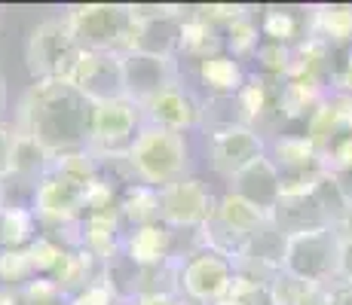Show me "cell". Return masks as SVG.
Instances as JSON below:
<instances>
[{"label":"cell","instance_id":"6da1fadb","mask_svg":"<svg viewBox=\"0 0 352 305\" xmlns=\"http://www.w3.org/2000/svg\"><path fill=\"white\" fill-rule=\"evenodd\" d=\"M92 104L71 83H31L16 110V132L34 138L46 153L89 147Z\"/></svg>","mask_w":352,"mask_h":305},{"label":"cell","instance_id":"7a4b0ae2","mask_svg":"<svg viewBox=\"0 0 352 305\" xmlns=\"http://www.w3.org/2000/svg\"><path fill=\"white\" fill-rule=\"evenodd\" d=\"M129 168H132L135 180L147 183L153 189H162L168 183L187 178V165H190V147L187 138L178 132L157 125H141L138 138L132 141L126 153Z\"/></svg>","mask_w":352,"mask_h":305},{"label":"cell","instance_id":"3957f363","mask_svg":"<svg viewBox=\"0 0 352 305\" xmlns=\"http://www.w3.org/2000/svg\"><path fill=\"white\" fill-rule=\"evenodd\" d=\"M67 28L77 37L83 52H120L132 49L135 16L123 3H80L62 12Z\"/></svg>","mask_w":352,"mask_h":305},{"label":"cell","instance_id":"277c9868","mask_svg":"<svg viewBox=\"0 0 352 305\" xmlns=\"http://www.w3.org/2000/svg\"><path fill=\"white\" fill-rule=\"evenodd\" d=\"M80 56L83 49L67 28L65 16L43 19L25 43V67L31 73V83H67Z\"/></svg>","mask_w":352,"mask_h":305},{"label":"cell","instance_id":"5b68a950","mask_svg":"<svg viewBox=\"0 0 352 305\" xmlns=\"http://www.w3.org/2000/svg\"><path fill=\"white\" fill-rule=\"evenodd\" d=\"M337 263H340V235L334 232V226L285 239L282 275L294 278V281L307 284V287H331V284H337Z\"/></svg>","mask_w":352,"mask_h":305},{"label":"cell","instance_id":"8992f818","mask_svg":"<svg viewBox=\"0 0 352 305\" xmlns=\"http://www.w3.org/2000/svg\"><path fill=\"white\" fill-rule=\"evenodd\" d=\"M236 275H239L236 260L212 247H196L193 254L181 256L178 293L190 305H221L227 300Z\"/></svg>","mask_w":352,"mask_h":305},{"label":"cell","instance_id":"52a82bcc","mask_svg":"<svg viewBox=\"0 0 352 305\" xmlns=\"http://www.w3.org/2000/svg\"><path fill=\"white\" fill-rule=\"evenodd\" d=\"M141 125H144V113L129 98L92 104L89 150L96 156H126L132 141L138 138Z\"/></svg>","mask_w":352,"mask_h":305},{"label":"cell","instance_id":"ba28073f","mask_svg":"<svg viewBox=\"0 0 352 305\" xmlns=\"http://www.w3.org/2000/svg\"><path fill=\"white\" fill-rule=\"evenodd\" d=\"M31 211L43 232H62L77 226L86 214V186L56 171H46V178L31 193Z\"/></svg>","mask_w":352,"mask_h":305},{"label":"cell","instance_id":"9c48e42d","mask_svg":"<svg viewBox=\"0 0 352 305\" xmlns=\"http://www.w3.org/2000/svg\"><path fill=\"white\" fill-rule=\"evenodd\" d=\"M214 208H218V195L208 189L206 180L190 174L160 189V220L175 232L178 229L199 232L212 220Z\"/></svg>","mask_w":352,"mask_h":305},{"label":"cell","instance_id":"30bf717a","mask_svg":"<svg viewBox=\"0 0 352 305\" xmlns=\"http://www.w3.org/2000/svg\"><path fill=\"white\" fill-rule=\"evenodd\" d=\"M135 16V37L129 52H144V56L178 58L181 43V22L187 16V6H132Z\"/></svg>","mask_w":352,"mask_h":305},{"label":"cell","instance_id":"8fae6325","mask_svg":"<svg viewBox=\"0 0 352 305\" xmlns=\"http://www.w3.org/2000/svg\"><path fill=\"white\" fill-rule=\"evenodd\" d=\"M263 156H267V138L252 125H230L208 134V162L224 180L236 178Z\"/></svg>","mask_w":352,"mask_h":305},{"label":"cell","instance_id":"7c38bea8","mask_svg":"<svg viewBox=\"0 0 352 305\" xmlns=\"http://www.w3.org/2000/svg\"><path fill=\"white\" fill-rule=\"evenodd\" d=\"M67 83L83 95L89 104L126 98L123 56L120 52H83Z\"/></svg>","mask_w":352,"mask_h":305},{"label":"cell","instance_id":"4fadbf2b","mask_svg":"<svg viewBox=\"0 0 352 305\" xmlns=\"http://www.w3.org/2000/svg\"><path fill=\"white\" fill-rule=\"evenodd\" d=\"M123 80H126V98L144 107L160 92L172 89L181 83V64L178 58L144 56V52H126L123 56Z\"/></svg>","mask_w":352,"mask_h":305},{"label":"cell","instance_id":"5bb4252c","mask_svg":"<svg viewBox=\"0 0 352 305\" xmlns=\"http://www.w3.org/2000/svg\"><path fill=\"white\" fill-rule=\"evenodd\" d=\"M144 122L157 128H168V132H193V128H202V101L187 89L184 83L172 86V89L160 92L157 98H151L144 107Z\"/></svg>","mask_w":352,"mask_h":305},{"label":"cell","instance_id":"9a60e30c","mask_svg":"<svg viewBox=\"0 0 352 305\" xmlns=\"http://www.w3.org/2000/svg\"><path fill=\"white\" fill-rule=\"evenodd\" d=\"M120 256L135 269H160L175 260V229L166 223H147V226L129 229L120 244Z\"/></svg>","mask_w":352,"mask_h":305},{"label":"cell","instance_id":"2e32d148","mask_svg":"<svg viewBox=\"0 0 352 305\" xmlns=\"http://www.w3.org/2000/svg\"><path fill=\"white\" fill-rule=\"evenodd\" d=\"M227 193L239 195V199L252 202V205L270 214L282 199V174L276 168V162L270 156H263V159L252 162L245 171L227 180Z\"/></svg>","mask_w":352,"mask_h":305},{"label":"cell","instance_id":"e0dca14e","mask_svg":"<svg viewBox=\"0 0 352 305\" xmlns=\"http://www.w3.org/2000/svg\"><path fill=\"white\" fill-rule=\"evenodd\" d=\"M123 235H126V229L120 223L117 208H111V211H92L77 223V247L89 250L101 263L117 260Z\"/></svg>","mask_w":352,"mask_h":305},{"label":"cell","instance_id":"ac0fdd59","mask_svg":"<svg viewBox=\"0 0 352 305\" xmlns=\"http://www.w3.org/2000/svg\"><path fill=\"white\" fill-rule=\"evenodd\" d=\"M224 52V31L202 16L199 6L187 10L184 22H181V43H178V61H199L221 56Z\"/></svg>","mask_w":352,"mask_h":305},{"label":"cell","instance_id":"d6986e66","mask_svg":"<svg viewBox=\"0 0 352 305\" xmlns=\"http://www.w3.org/2000/svg\"><path fill=\"white\" fill-rule=\"evenodd\" d=\"M303 125H307V138H313L324 153V147H328L331 141L352 132V98L343 92H328V98L319 104V110L303 122Z\"/></svg>","mask_w":352,"mask_h":305},{"label":"cell","instance_id":"ffe728a7","mask_svg":"<svg viewBox=\"0 0 352 305\" xmlns=\"http://www.w3.org/2000/svg\"><path fill=\"white\" fill-rule=\"evenodd\" d=\"M328 86L319 80L294 77L279 83V119L282 122H307L319 110V104L328 98Z\"/></svg>","mask_w":352,"mask_h":305},{"label":"cell","instance_id":"44dd1931","mask_svg":"<svg viewBox=\"0 0 352 305\" xmlns=\"http://www.w3.org/2000/svg\"><path fill=\"white\" fill-rule=\"evenodd\" d=\"M261 37L267 43L297 46L309 37V10H294V6H267L257 16Z\"/></svg>","mask_w":352,"mask_h":305},{"label":"cell","instance_id":"7402d4cb","mask_svg":"<svg viewBox=\"0 0 352 305\" xmlns=\"http://www.w3.org/2000/svg\"><path fill=\"white\" fill-rule=\"evenodd\" d=\"M104 275H107V263H101L98 256H92L89 250H83V247H71L65 263L58 266V272L52 275V281H56L62 300H71L74 293H80V290H86L89 284L101 281Z\"/></svg>","mask_w":352,"mask_h":305},{"label":"cell","instance_id":"603a6c76","mask_svg":"<svg viewBox=\"0 0 352 305\" xmlns=\"http://www.w3.org/2000/svg\"><path fill=\"white\" fill-rule=\"evenodd\" d=\"M309 37H319L337 52L352 49V3L309 6Z\"/></svg>","mask_w":352,"mask_h":305},{"label":"cell","instance_id":"cb8c5ba5","mask_svg":"<svg viewBox=\"0 0 352 305\" xmlns=\"http://www.w3.org/2000/svg\"><path fill=\"white\" fill-rule=\"evenodd\" d=\"M196 77H199V83L208 89V95H239V89L248 80V71L242 61L221 52V56L199 61V64H196Z\"/></svg>","mask_w":352,"mask_h":305},{"label":"cell","instance_id":"d4e9b609","mask_svg":"<svg viewBox=\"0 0 352 305\" xmlns=\"http://www.w3.org/2000/svg\"><path fill=\"white\" fill-rule=\"evenodd\" d=\"M117 214L126 232L147 223H160V189L147 183H129L117 199Z\"/></svg>","mask_w":352,"mask_h":305},{"label":"cell","instance_id":"484cf974","mask_svg":"<svg viewBox=\"0 0 352 305\" xmlns=\"http://www.w3.org/2000/svg\"><path fill=\"white\" fill-rule=\"evenodd\" d=\"M40 232L43 229L28 205L0 208V250H25Z\"/></svg>","mask_w":352,"mask_h":305},{"label":"cell","instance_id":"4316f807","mask_svg":"<svg viewBox=\"0 0 352 305\" xmlns=\"http://www.w3.org/2000/svg\"><path fill=\"white\" fill-rule=\"evenodd\" d=\"M261 43H263V37H261V25H257V12L254 10L224 28V52L227 56H233L236 61L254 58V52L261 49Z\"/></svg>","mask_w":352,"mask_h":305},{"label":"cell","instance_id":"83f0119b","mask_svg":"<svg viewBox=\"0 0 352 305\" xmlns=\"http://www.w3.org/2000/svg\"><path fill=\"white\" fill-rule=\"evenodd\" d=\"M25 250H28V260H31V266H34V275L52 278V275L58 272V266L65 263V256H67V250H71V247H67V244L58 239V235L40 232Z\"/></svg>","mask_w":352,"mask_h":305},{"label":"cell","instance_id":"f1b7e54d","mask_svg":"<svg viewBox=\"0 0 352 305\" xmlns=\"http://www.w3.org/2000/svg\"><path fill=\"white\" fill-rule=\"evenodd\" d=\"M230 125H248L245 113L239 107V98L236 95H208L202 101V128L212 134L218 128H230Z\"/></svg>","mask_w":352,"mask_h":305},{"label":"cell","instance_id":"f546056e","mask_svg":"<svg viewBox=\"0 0 352 305\" xmlns=\"http://www.w3.org/2000/svg\"><path fill=\"white\" fill-rule=\"evenodd\" d=\"M31 278L37 275L28 260V250H0V287L22 290Z\"/></svg>","mask_w":352,"mask_h":305},{"label":"cell","instance_id":"4dcf8cb0","mask_svg":"<svg viewBox=\"0 0 352 305\" xmlns=\"http://www.w3.org/2000/svg\"><path fill=\"white\" fill-rule=\"evenodd\" d=\"M65 305H126V300L104 275L101 281L89 284L86 290H80V293H74L71 300H65Z\"/></svg>","mask_w":352,"mask_h":305},{"label":"cell","instance_id":"1f68e13d","mask_svg":"<svg viewBox=\"0 0 352 305\" xmlns=\"http://www.w3.org/2000/svg\"><path fill=\"white\" fill-rule=\"evenodd\" d=\"M324 165L331 174H352V132L324 147Z\"/></svg>","mask_w":352,"mask_h":305},{"label":"cell","instance_id":"d6a6232c","mask_svg":"<svg viewBox=\"0 0 352 305\" xmlns=\"http://www.w3.org/2000/svg\"><path fill=\"white\" fill-rule=\"evenodd\" d=\"M19 296H22L25 305H52V302H65L62 293H58L56 281L52 278H31L28 284H25L22 290H19Z\"/></svg>","mask_w":352,"mask_h":305},{"label":"cell","instance_id":"836d02e7","mask_svg":"<svg viewBox=\"0 0 352 305\" xmlns=\"http://www.w3.org/2000/svg\"><path fill=\"white\" fill-rule=\"evenodd\" d=\"M199 10H202V16L212 19V22L218 25L221 31H224L227 25L236 22V19L248 16V12H252V6H239V3H208V6H199Z\"/></svg>","mask_w":352,"mask_h":305},{"label":"cell","instance_id":"e575fe53","mask_svg":"<svg viewBox=\"0 0 352 305\" xmlns=\"http://www.w3.org/2000/svg\"><path fill=\"white\" fill-rule=\"evenodd\" d=\"M331 92H343L352 98V49H343L337 56L334 80H331Z\"/></svg>","mask_w":352,"mask_h":305},{"label":"cell","instance_id":"d590c367","mask_svg":"<svg viewBox=\"0 0 352 305\" xmlns=\"http://www.w3.org/2000/svg\"><path fill=\"white\" fill-rule=\"evenodd\" d=\"M12 150H16V125H10V122H0V180L10 174Z\"/></svg>","mask_w":352,"mask_h":305},{"label":"cell","instance_id":"8d00e7d4","mask_svg":"<svg viewBox=\"0 0 352 305\" xmlns=\"http://www.w3.org/2000/svg\"><path fill=\"white\" fill-rule=\"evenodd\" d=\"M126 305H190L181 293H135Z\"/></svg>","mask_w":352,"mask_h":305},{"label":"cell","instance_id":"74e56055","mask_svg":"<svg viewBox=\"0 0 352 305\" xmlns=\"http://www.w3.org/2000/svg\"><path fill=\"white\" fill-rule=\"evenodd\" d=\"M337 284L352 287V241H340V263H337Z\"/></svg>","mask_w":352,"mask_h":305},{"label":"cell","instance_id":"f35d334b","mask_svg":"<svg viewBox=\"0 0 352 305\" xmlns=\"http://www.w3.org/2000/svg\"><path fill=\"white\" fill-rule=\"evenodd\" d=\"M328 305H352V287H346V284H331Z\"/></svg>","mask_w":352,"mask_h":305},{"label":"cell","instance_id":"ab89813d","mask_svg":"<svg viewBox=\"0 0 352 305\" xmlns=\"http://www.w3.org/2000/svg\"><path fill=\"white\" fill-rule=\"evenodd\" d=\"M0 305H25V302H22V296H19V290L0 287Z\"/></svg>","mask_w":352,"mask_h":305},{"label":"cell","instance_id":"60d3db41","mask_svg":"<svg viewBox=\"0 0 352 305\" xmlns=\"http://www.w3.org/2000/svg\"><path fill=\"white\" fill-rule=\"evenodd\" d=\"M6 107H10V89H6V80L0 77V122L6 117Z\"/></svg>","mask_w":352,"mask_h":305},{"label":"cell","instance_id":"b9f144b4","mask_svg":"<svg viewBox=\"0 0 352 305\" xmlns=\"http://www.w3.org/2000/svg\"><path fill=\"white\" fill-rule=\"evenodd\" d=\"M0 208H3V180H0Z\"/></svg>","mask_w":352,"mask_h":305},{"label":"cell","instance_id":"7bdbcfd3","mask_svg":"<svg viewBox=\"0 0 352 305\" xmlns=\"http://www.w3.org/2000/svg\"><path fill=\"white\" fill-rule=\"evenodd\" d=\"M52 305H65V302H52Z\"/></svg>","mask_w":352,"mask_h":305}]
</instances>
